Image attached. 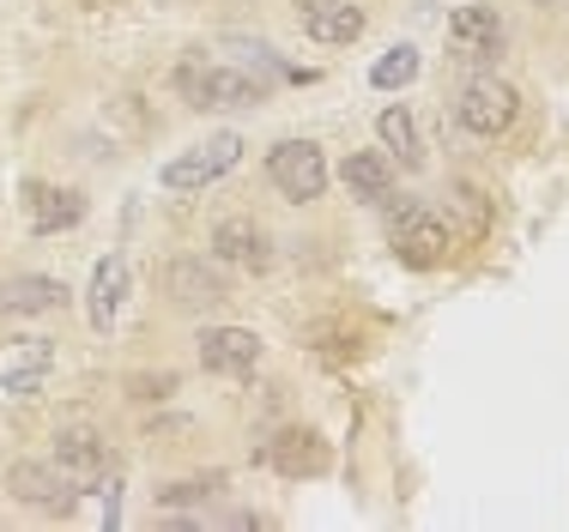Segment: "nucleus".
<instances>
[{"label":"nucleus","instance_id":"f257e3e1","mask_svg":"<svg viewBox=\"0 0 569 532\" xmlns=\"http://www.w3.org/2000/svg\"><path fill=\"white\" fill-rule=\"evenodd\" d=\"M182 98L194 109H254L267 98V79L249 73V67H182Z\"/></svg>","mask_w":569,"mask_h":532},{"label":"nucleus","instance_id":"f03ea898","mask_svg":"<svg viewBox=\"0 0 569 532\" xmlns=\"http://www.w3.org/2000/svg\"><path fill=\"white\" fill-rule=\"evenodd\" d=\"M242 158V140L237 133H212L207 145H188V152H176L164 170H158V182L170 188V194H200V188H212L224 170H237Z\"/></svg>","mask_w":569,"mask_h":532},{"label":"nucleus","instance_id":"7ed1b4c3","mask_svg":"<svg viewBox=\"0 0 569 532\" xmlns=\"http://www.w3.org/2000/svg\"><path fill=\"white\" fill-rule=\"evenodd\" d=\"M515 109H521V98H515V86H509V79H497V73L467 79V86H460V98H455L460 128L479 133V140H497V133H509Z\"/></svg>","mask_w":569,"mask_h":532},{"label":"nucleus","instance_id":"20e7f679","mask_svg":"<svg viewBox=\"0 0 569 532\" xmlns=\"http://www.w3.org/2000/svg\"><path fill=\"white\" fill-rule=\"evenodd\" d=\"M267 175H273V188L284 200H321V188H328V158H321V145L309 140H279L273 152H267Z\"/></svg>","mask_w":569,"mask_h":532},{"label":"nucleus","instance_id":"39448f33","mask_svg":"<svg viewBox=\"0 0 569 532\" xmlns=\"http://www.w3.org/2000/svg\"><path fill=\"white\" fill-rule=\"evenodd\" d=\"M497 54H503V19H497V7H460L449 19V61L485 67Z\"/></svg>","mask_w":569,"mask_h":532},{"label":"nucleus","instance_id":"423d86ee","mask_svg":"<svg viewBox=\"0 0 569 532\" xmlns=\"http://www.w3.org/2000/svg\"><path fill=\"white\" fill-rule=\"evenodd\" d=\"M395 254H400V267L430 272L442 254H449V224H442L437 212H425V207H406L400 224H395Z\"/></svg>","mask_w":569,"mask_h":532},{"label":"nucleus","instance_id":"0eeeda50","mask_svg":"<svg viewBox=\"0 0 569 532\" xmlns=\"http://www.w3.org/2000/svg\"><path fill=\"white\" fill-rule=\"evenodd\" d=\"M7 490L19 502H31V509H43V514H67L79 502V484L67 479L61 466H37V460H19V466L7 472Z\"/></svg>","mask_w":569,"mask_h":532},{"label":"nucleus","instance_id":"6e6552de","mask_svg":"<svg viewBox=\"0 0 569 532\" xmlns=\"http://www.w3.org/2000/svg\"><path fill=\"white\" fill-rule=\"evenodd\" d=\"M254 358H261V339L249 327H207L200 333V363L212 375H249Z\"/></svg>","mask_w":569,"mask_h":532},{"label":"nucleus","instance_id":"1a4fd4ad","mask_svg":"<svg viewBox=\"0 0 569 532\" xmlns=\"http://www.w3.org/2000/svg\"><path fill=\"white\" fill-rule=\"evenodd\" d=\"M79 218H86V200H79L73 188H49V182H31V188H24V224H31L37 237L73 230Z\"/></svg>","mask_w":569,"mask_h":532},{"label":"nucleus","instance_id":"9d476101","mask_svg":"<svg viewBox=\"0 0 569 532\" xmlns=\"http://www.w3.org/2000/svg\"><path fill=\"white\" fill-rule=\"evenodd\" d=\"M297 12H303V31L328 49H346L363 37V12L351 0H297Z\"/></svg>","mask_w":569,"mask_h":532},{"label":"nucleus","instance_id":"9b49d317","mask_svg":"<svg viewBox=\"0 0 569 532\" xmlns=\"http://www.w3.org/2000/svg\"><path fill=\"white\" fill-rule=\"evenodd\" d=\"M67 303V284L43 279V272H19V279H0V315H49Z\"/></svg>","mask_w":569,"mask_h":532},{"label":"nucleus","instance_id":"f8f14e48","mask_svg":"<svg viewBox=\"0 0 569 532\" xmlns=\"http://www.w3.org/2000/svg\"><path fill=\"white\" fill-rule=\"evenodd\" d=\"M346 194L363 200V207H382L388 194H395V158L388 152H351L346 170H340Z\"/></svg>","mask_w":569,"mask_h":532},{"label":"nucleus","instance_id":"ddd939ff","mask_svg":"<svg viewBox=\"0 0 569 532\" xmlns=\"http://www.w3.org/2000/svg\"><path fill=\"white\" fill-rule=\"evenodd\" d=\"M267 466H279L284 479H316L328 472V442L309 430H284L279 442H267Z\"/></svg>","mask_w":569,"mask_h":532},{"label":"nucleus","instance_id":"4468645a","mask_svg":"<svg viewBox=\"0 0 569 532\" xmlns=\"http://www.w3.org/2000/svg\"><path fill=\"white\" fill-rule=\"evenodd\" d=\"M121 297H128V261L110 254V261H98V272H91V297H86V315H91L98 333H110V327H116Z\"/></svg>","mask_w":569,"mask_h":532},{"label":"nucleus","instance_id":"2eb2a0df","mask_svg":"<svg viewBox=\"0 0 569 532\" xmlns=\"http://www.w3.org/2000/svg\"><path fill=\"white\" fill-rule=\"evenodd\" d=\"M212 254L230 267H249V272H261L273 254H267V237H261V224H249V218H224L219 230H212Z\"/></svg>","mask_w":569,"mask_h":532},{"label":"nucleus","instance_id":"dca6fc26","mask_svg":"<svg viewBox=\"0 0 569 532\" xmlns=\"http://www.w3.org/2000/svg\"><path fill=\"white\" fill-rule=\"evenodd\" d=\"M56 466H61L73 484H98V472H103V442H98V430H61V435H56Z\"/></svg>","mask_w":569,"mask_h":532},{"label":"nucleus","instance_id":"f3484780","mask_svg":"<svg viewBox=\"0 0 569 532\" xmlns=\"http://www.w3.org/2000/svg\"><path fill=\"white\" fill-rule=\"evenodd\" d=\"M170 297L182 309H212V303H224L230 291H224V279L207 261H176L170 267Z\"/></svg>","mask_w":569,"mask_h":532},{"label":"nucleus","instance_id":"a211bd4d","mask_svg":"<svg viewBox=\"0 0 569 532\" xmlns=\"http://www.w3.org/2000/svg\"><path fill=\"white\" fill-rule=\"evenodd\" d=\"M49 370H56V351H49V339H24V358L7 363V393L12 400H37L43 393Z\"/></svg>","mask_w":569,"mask_h":532},{"label":"nucleus","instance_id":"6ab92c4d","mask_svg":"<svg viewBox=\"0 0 569 532\" xmlns=\"http://www.w3.org/2000/svg\"><path fill=\"white\" fill-rule=\"evenodd\" d=\"M376 133H382V152H395L406 170H418V163H425V145H418V128H412V116H406V109H382V116H376Z\"/></svg>","mask_w":569,"mask_h":532},{"label":"nucleus","instance_id":"aec40b11","mask_svg":"<svg viewBox=\"0 0 569 532\" xmlns=\"http://www.w3.org/2000/svg\"><path fill=\"white\" fill-rule=\"evenodd\" d=\"M370 79H376V86H382V91H406V86H412V79H418V49H412V43L388 49L382 61L370 67Z\"/></svg>","mask_w":569,"mask_h":532},{"label":"nucleus","instance_id":"412c9836","mask_svg":"<svg viewBox=\"0 0 569 532\" xmlns=\"http://www.w3.org/2000/svg\"><path fill=\"white\" fill-rule=\"evenodd\" d=\"M219 484H224L219 472H212V479H188V484H170V490H158V502H164V509H176V502H207Z\"/></svg>","mask_w":569,"mask_h":532}]
</instances>
